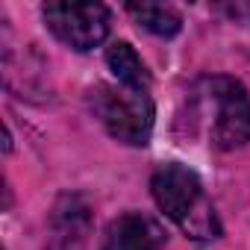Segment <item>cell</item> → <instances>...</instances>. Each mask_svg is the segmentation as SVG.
<instances>
[{
	"label": "cell",
	"mask_w": 250,
	"mask_h": 250,
	"mask_svg": "<svg viewBox=\"0 0 250 250\" xmlns=\"http://www.w3.org/2000/svg\"><path fill=\"white\" fill-rule=\"evenodd\" d=\"M150 191H153L156 206L188 238H197V241L221 238V221L194 171L177 162L162 165L150 180Z\"/></svg>",
	"instance_id": "cell-1"
},
{
	"label": "cell",
	"mask_w": 250,
	"mask_h": 250,
	"mask_svg": "<svg viewBox=\"0 0 250 250\" xmlns=\"http://www.w3.org/2000/svg\"><path fill=\"white\" fill-rule=\"evenodd\" d=\"M94 112L106 133L124 145H147L150 130H153V103L150 94L130 91V88H112V85H97L91 91Z\"/></svg>",
	"instance_id": "cell-2"
},
{
	"label": "cell",
	"mask_w": 250,
	"mask_h": 250,
	"mask_svg": "<svg viewBox=\"0 0 250 250\" xmlns=\"http://www.w3.org/2000/svg\"><path fill=\"white\" fill-rule=\"evenodd\" d=\"M127 9H130V15H133L145 30H150L153 36H162V39L177 36L180 27H183L177 9L162 6V3H130Z\"/></svg>",
	"instance_id": "cell-7"
},
{
	"label": "cell",
	"mask_w": 250,
	"mask_h": 250,
	"mask_svg": "<svg viewBox=\"0 0 250 250\" xmlns=\"http://www.w3.org/2000/svg\"><path fill=\"white\" fill-rule=\"evenodd\" d=\"M106 62L112 68V74L118 77V83L130 91H142L150 94V74L145 68V62L139 59V53L127 44V42H118L106 50Z\"/></svg>",
	"instance_id": "cell-6"
},
{
	"label": "cell",
	"mask_w": 250,
	"mask_h": 250,
	"mask_svg": "<svg viewBox=\"0 0 250 250\" xmlns=\"http://www.w3.org/2000/svg\"><path fill=\"white\" fill-rule=\"evenodd\" d=\"M159 244H162L159 227L139 212H127L106 227L100 250H156Z\"/></svg>",
	"instance_id": "cell-5"
},
{
	"label": "cell",
	"mask_w": 250,
	"mask_h": 250,
	"mask_svg": "<svg viewBox=\"0 0 250 250\" xmlns=\"http://www.w3.org/2000/svg\"><path fill=\"white\" fill-rule=\"evenodd\" d=\"M206 97L215 103L212 142L221 150H235L250 142V97L241 83L229 77L206 80Z\"/></svg>",
	"instance_id": "cell-4"
},
{
	"label": "cell",
	"mask_w": 250,
	"mask_h": 250,
	"mask_svg": "<svg viewBox=\"0 0 250 250\" xmlns=\"http://www.w3.org/2000/svg\"><path fill=\"white\" fill-rule=\"evenodd\" d=\"M42 15H44V24L50 27V33L74 50H91L109 33V9L103 3H65V0H53V3H44Z\"/></svg>",
	"instance_id": "cell-3"
}]
</instances>
